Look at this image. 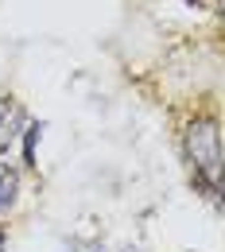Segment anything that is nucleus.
Here are the masks:
<instances>
[{
  "label": "nucleus",
  "instance_id": "f257e3e1",
  "mask_svg": "<svg viewBox=\"0 0 225 252\" xmlns=\"http://www.w3.org/2000/svg\"><path fill=\"white\" fill-rule=\"evenodd\" d=\"M183 148L194 167V179L210 190L214 198H225V148H222V128L210 117H198L183 132Z\"/></svg>",
  "mask_w": 225,
  "mask_h": 252
},
{
  "label": "nucleus",
  "instance_id": "f03ea898",
  "mask_svg": "<svg viewBox=\"0 0 225 252\" xmlns=\"http://www.w3.org/2000/svg\"><path fill=\"white\" fill-rule=\"evenodd\" d=\"M20 125H24V113L12 97H0V152L12 148V140L20 136Z\"/></svg>",
  "mask_w": 225,
  "mask_h": 252
},
{
  "label": "nucleus",
  "instance_id": "7ed1b4c3",
  "mask_svg": "<svg viewBox=\"0 0 225 252\" xmlns=\"http://www.w3.org/2000/svg\"><path fill=\"white\" fill-rule=\"evenodd\" d=\"M16 187H20V175L8 163H0V210H8L16 202Z\"/></svg>",
  "mask_w": 225,
  "mask_h": 252
},
{
  "label": "nucleus",
  "instance_id": "20e7f679",
  "mask_svg": "<svg viewBox=\"0 0 225 252\" xmlns=\"http://www.w3.org/2000/svg\"><path fill=\"white\" fill-rule=\"evenodd\" d=\"M0 252H4V233H0Z\"/></svg>",
  "mask_w": 225,
  "mask_h": 252
},
{
  "label": "nucleus",
  "instance_id": "39448f33",
  "mask_svg": "<svg viewBox=\"0 0 225 252\" xmlns=\"http://www.w3.org/2000/svg\"><path fill=\"white\" fill-rule=\"evenodd\" d=\"M222 12H225V0H222Z\"/></svg>",
  "mask_w": 225,
  "mask_h": 252
}]
</instances>
